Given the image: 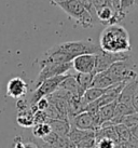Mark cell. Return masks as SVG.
Wrapping results in <instances>:
<instances>
[{
	"mask_svg": "<svg viewBox=\"0 0 138 148\" xmlns=\"http://www.w3.org/2000/svg\"><path fill=\"white\" fill-rule=\"evenodd\" d=\"M122 124H124L128 129H133V127H137L138 125V112H134L132 115L126 116L125 118L122 121Z\"/></svg>",
	"mask_w": 138,
	"mask_h": 148,
	"instance_id": "obj_24",
	"label": "cell"
},
{
	"mask_svg": "<svg viewBox=\"0 0 138 148\" xmlns=\"http://www.w3.org/2000/svg\"><path fill=\"white\" fill-rule=\"evenodd\" d=\"M51 131H52L51 127H50V124L48 122H45V123H37L33 127V135L36 138H41L42 140Z\"/></svg>",
	"mask_w": 138,
	"mask_h": 148,
	"instance_id": "obj_23",
	"label": "cell"
},
{
	"mask_svg": "<svg viewBox=\"0 0 138 148\" xmlns=\"http://www.w3.org/2000/svg\"><path fill=\"white\" fill-rule=\"evenodd\" d=\"M96 56V66H95V74L105 71L109 68L113 63L125 60L130 55L126 53H110V52H105L100 50L97 54H95Z\"/></svg>",
	"mask_w": 138,
	"mask_h": 148,
	"instance_id": "obj_6",
	"label": "cell"
},
{
	"mask_svg": "<svg viewBox=\"0 0 138 148\" xmlns=\"http://www.w3.org/2000/svg\"><path fill=\"white\" fill-rule=\"evenodd\" d=\"M135 5V0H120V11L127 14Z\"/></svg>",
	"mask_w": 138,
	"mask_h": 148,
	"instance_id": "obj_27",
	"label": "cell"
},
{
	"mask_svg": "<svg viewBox=\"0 0 138 148\" xmlns=\"http://www.w3.org/2000/svg\"><path fill=\"white\" fill-rule=\"evenodd\" d=\"M74 78L77 80L79 86L81 88L83 92H85L87 89L92 86V82L95 74H81V73H77V75H73Z\"/></svg>",
	"mask_w": 138,
	"mask_h": 148,
	"instance_id": "obj_21",
	"label": "cell"
},
{
	"mask_svg": "<svg viewBox=\"0 0 138 148\" xmlns=\"http://www.w3.org/2000/svg\"><path fill=\"white\" fill-rule=\"evenodd\" d=\"M135 4H136V5L138 7V0H135Z\"/></svg>",
	"mask_w": 138,
	"mask_h": 148,
	"instance_id": "obj_39",
	"label": "cell"
},
{
	"mask_svg": "<svg viewBox=\"0 0 138 148\" xmlns=\"http://www.w3.org/2000/svg\"><path fill=\"white\" fill-rule=\"evenodd\" d=\"M138 86V78L133 79L128 82H126V84L124 86L123 90L121 91V93L119 95L117 102L122 104H126L132 106V101L135 95V92L137 90Z\"/></svg>",
	"mask_w": 138,
	"mask_h": 148,
	"instance_id": "obj_11",
	"label": "cell"
},
{
	"mask_svg": "<svg viewBox=\"0 0 138 148\" xmlns=\"http://www.w3.org/2000/svg\"><path fill=\"white\" fill-rule=\"evenodd\" d=\"M71 67H72V63H64V64L48 65L40 68V73L36 79V88L48 79L56 77V76H61V75H66V73Z\"/></svg>",
	"mask_w": 138,
	"mask_h": 148,
	"instance_id": "obj_7",
	"label": "cell"
},
{
	"mask_svg": "<svg viewBox=\"0 0 138 148\" xmlns=\"http://www.w3.org/2000/svg\"><path fill=\"white\" fill-rule=\"evenodd\" d=\"M48 123L50 124L52 132L56 133L57 135L61 137H68L69 131L71 129L69 120H49Z\"/></svg>",
	"mask_w": 138,
	"mask_h": 148,
	"instance_id": "obj_14",
	"label": "cell"
},
{
	"mask_svg": "<svg viewBox=\"0 0 138 148\" xmlns=\"http://www.w3.org/2000/svg\"><path fill=\"white\" fill-rule=\"evenodd\" d=\"M117 143L109 138H97L95 148H115Z\"/></svg>",
	"mask_w": 138,
	"mask_h": 148,
	"instance_id": "obj_25",
	"label": "cell"
},
{
	"mask_svg": "<svg viewBox=\"0 0 138 148\" xmlns=\"http://www.w3.org/2000/svg\"><path fill=\"white\" fill-rule=\"evenodd\" d=\"M16 122L22 127H33L35 125L33 114L30 111V109L23 112H18L16 117Z\"/></svg>",
	"mask_w": 138,
	"mask_h": 148,
	"instance_id": "obj_19",
	"label": "cell"
},
{
	"mask_svg": "<svg viewBox=\"0 0 138 148\" xmlns=\"http://www.w3.org/2000/svg\"><path fill=\"white\" fill-rule=\"evenodd\" d=\"M73 69L81 74H95L96 66V56L95 54H83L79 55L73 60Z\"/></svg>",
	"mask_w": 138,
	"mask_h": 148,
	"instance_id": "obj_8",
	"label": "cell"
},
{
	"mask_svg": "<svg viewBox=\"0 0 138 148\" xmlns=\"http://www.w3.org/2000/svg\"><path fill=\"white\" fill-rule=\"evenodd\" d=\"M69 122H70L71 127H74L80 130H86V131H96L97 130L93 115H91L87 111H83L76 117L71 118L69 120Z\"/></svg>",
	"mask_w": 138,
	"mask_h": 148,
	"instance_id": "obj_9",
	"label": "cell"
},
{
	"mask_svg": "<svg viewBox=\"0 0 138 148\" xmlns=\"http://www.w3.org/2000/svg\"><path fill=\"white\" fill-rule=\"evenodd\" d=\"M136 64L132 60V56H128L125 60L113 63L107 69V73L111 76L115 83L128 82L133 79L138 78L137 73L135 71Z\"/></svg>",
	"mask_w": 138,
	"mask_h": 148,
	"instance_id": "obj_3",
	"label": "cell"
},
{
	"mask_svg": "<svg viewBox=\"0 0 138 148\" xmlns=\"http://www.w3.org/2000/svg\"><path fill=\"white\" fill-rule=\"evenodd\" d=\"M16 108L18 112H23V111H26L28 110L29 108H30V104H28V102L24 99H18L16 102Z\"/></svg>",
	"mask_w": 138,
	"mask_h": 148,
	"instance_id": "obj_29",
	"label": "cell"
},
{
	"mask_svg": "<svg viewBox=\"0 0 138 148\" xmlns=\"http://www.w3.org/2000/svg\"><path fill=\"white\" fill-rule=\"evenodd\" d=\"M117 103H118V102L115 101V102H112V103H110V104L104 105V106H102L100 108H99L98 115H99V118H100V122H102V124L104 123V122L110 121V120L113 118Z\"/></svg>",
	"mask_w": 138,
	"mask_h": 148,
	"instance_id": "obj_18",
	"label": "cell"
},
{
	"mask_svg": "<svg viewBox=\"0 0 138 148\" xmlns=\"http://www.w3.org/2000/svg\"><path fill=\"white\" fill-rule=\"evenodd\" d=\"M99 47L105 52L126 53L130 50V35L121 25H108L100 34Z\"/></svg>",
	"mask_w": 138,
	"mask_h": 148,
	"instance_id": "obj_1",
	"label": "cell"
},
{
	"mask_svg": "<svg viewBox=\"0 0 138 148\" xmlns=\"http://www.w3.org/2000/svg\"><path fill=\"white\" fill-rule=\"evenodd\" d=\"M33 120H35V124L37 123H45L48 122V117L45 115L44 111L42 110H38L33 114Z\"/></svg>",
	"mask_w": 138,
	"mask_h": 148,
	"instance_id": "obj_28",
	"label": "cell"
},
{
	"mask_svg": "<svg viewBox=\"0 0 138 148\" xmlns=\"http://www.w3.org/2000/svg\"><path fill=\"white\" fill-rule=\"evenodd\" d=\"M33 142L36 143V145L38 146V148H53L51 145H49L48 143H45L43 140H41V138H33Z\"/></svg>",
	"mask_w": 138,
	"mask_h": 148,
	"instance_id": "obj_33",
	"label": "cell"
},
{
	"mask_svg": "<svg viewBox=\"0 0 138 148\" xmlns=\"http://www.w3.org/2000/svg\"><path fill=\"white\" fill-rule=\"evenodd\" d=\"M73 148H77V147H73Z\"/></svg>",
	"mask_w": 138,
	"mask_h": 148,
	"instance_id": "obj_40",
	"label": "cell"
},
{
	"mask_svg": "<svg viewBox=\"0 0 138 148\" xmlns=\"http://www.w3.org/2000/svg\"><path fill=\"white\" fill-rule=\"evenodd\" d=\"M13 148H24V140L20 136H16L14 138V147Z\"/></svg>",
	"mask_w": 138,
	"mask_h": 148,
	"instance_id": "obj_34",
	"label": "cell"
},
{
	"mask_svg": "<svg viewBox=\"0 0 138 148\" xmlns=\"http://www.w3.org/2000/svg\"><path fill=\"white\" fill-rule=\"evenodd\" d=\"M57 7H59L61 10H64L70 18L74 20L83 28L93 27L94 17L82 7V4L80 2H78L77 0H67V1L58 3Z\"/></svg>",
	"mask_w": 138,
	"mask_h": 148,
	"instance_id": "obj_2",
	"label": "cell"
},
{
	"mask_svg": "<svg viewBox=\"0 0 138 148\" xmlns=\"http://www.w3.org/2000/svg\"><path fill=\"white\" fill-rule=\"evenodd\" d=\"M61 52L70 56L71 60L83 54H97L100 51V47L89 40H79V41H68L55 45Z\"/></svg>",
	"mask_w": 138,
	"mask_h": 148,
	"instance_id": "obj_4",
	"label": "cell"
},
{
	"mask_svg": "<svg viewBox=\"0 0 138 148\" xmlns=\"http://www.w3.org/2000/svg\"><path fill=\"white\" fill-rule=\"evenodd\" d=\"M130 132H132V135L136 137V138H138V125L133 127V129H130Z\"/></svg>",
	"mask_w": 138,
	"mask_h": 148,
	"instance_id": "obj_37",
	"label": "cell"
},
{
	"mask_svg": "<svg viewBox=\"0 0 138 148\" xmlns=\"http://www.w3.org/2000/svg\"><path fill=\"white\" fill-rule=\"evenodd\" d=\"M119 12H121V11H117V10L113 8L112 4H108V5L102 8L100 10H98L97 12H96V16H97L98 21L102 22V24L110 25L111 22H112V20H113L114 15Z\"/></svg>",
	"mask_w": 138,
	"mask_h": 148,
	"instance_id": "obj_16",
	"label": "cell"
},
{
	"mask_svg": "<svg viewBox=\"0 0 138 148\" xmlns=\"http://www.w3.org/2000/svg\"><path fill=\"white\" fill-rule=\"evenodd\" d=\"M92 132H94V131L80 130V129H77V127H71L70 131H69V134H68V140H70V143H72V144L76 146L79 142H81L84 137L89 135Z\"/></svg>",
	"mask_w": 138,
	"mask_h": 148,
	"instance_id": "obj_20",
	"label": "cell"
},
{
	"mask_svg": "<svg viewBox=\"0 0 138 148\" xmlns=\"http://www.w3.org/2000/svg\"><path fill=\"white\" fill-rule=\"evenodd\" d=\"M104 92H105V89H98V88L91 86L89 89H87V90L84 92V94L82 95V97H81L82 103L84 104V106L86 107L87 104L97 101V99L104 94Z\"/></svg>",
	"mask_w": 138,
	"mask_h": 148,
	"instance_id": "obj_17",
	"label": "cell"
},
{
	"mask_svg": "<svg viewBox=\"0 0 138 148\" xmlns=\"http://www.w3.org/2000/svg\"><path fill=\"white\" fill-rule=\"evenodd\" d=\"M36 105H37V108H38V110L44 111V110H46V108L49 107L50 101L48 99V97H42V99H40L39 101H38V102H37Z\"/></svg>",
	"mask_w": 138,
	"mask_h": 148,
	"instance_id": "obj_30",
	"label": "cell"
},
{
	"mask_svg": "<svg viewBox=\"0 0 138 148\" xmlns=\"http://www.w3.org/2000/svg\"><path fill=\"white\" fill-rule=\"evenodd\" d=\"M134 112H136V111L133 108V106H130V105H126V104H122V103H117L113 118L110 120V122L113 124V125L121 124L123 119L125 118L126 116L132 115Z\"/></svg>",
	"mask_w": 138,
	"mask_h": 148,
	"instance_id": "obj_13",
	"label": "cell"
},
{
	"mask_svg": "<svg viewBox=\"0 0 138 148\" xmlns=\"http://www.w3.org/2000/svg\"><path fill=\"white\" fill-rule=\"evenodd\" d=\"M123 148H138V138L132 136L130 140H127L126 143L122 144Z\"/></svg>",
	"mask_w": 138,
	"mask_h": 148,
	"instance_id": "obj_32",
	"label": "cell"
},
{
	"mask_svg": "<svg viewBox=\"0 0 138 148\" xmlns=\"http://www.w3.org/2000/svg\"><path fill=\"white\" fill-rule=\"evenodd\" d=\"M68 75H61V76H56V77H53V78H50L43 81L40 86H37L36 90L33 91L31 97H30V101H29V104H36L40 99L46 97L50 94H52L53 92H55L58 89L61 82Z\"/></svg>",
	"mask_w": 138,
	"mask_h": 148,
	"instance_id": "obj_5",
	"label": "cell"
},
{
	"mask_svg": "<svg viewBox=\"0 0 138 148\" xmlns=\"http://www.w3.org/2000/svg\"><path fill=\"white\" fill-rule=\"evenodd\" d=\"M94 7H95V10L97 12L98 10H100L102 8L108 5V4H112L110 2V0H93Z\"/></svg>",
	"mask_w": 138,
	"mask_h": 148,
	"instance_id": "obj_31",
	"label": "cell"
},
{
	"mask_svg": "<svg viewBox=\"0 0 138 148\" xmlns=\"http://www.w3.org/2000/svg\"><path fill=\"white\" fill-rule=\"evenodd\" d=\"M115 127V131H117V134H118V138H119V144L122 145L126 143L127 140H130L132 137V132H130V129L124 125V124H117L114 125Z\"/></svg>",
	"mask_w": 138,
	"mask_h": 148,
	"instance_id": "obj_22",
	"label": "cell"
},
{
	"mask_svg": "<svg viewBox=\"0 0 138 148\" xmlns=\"http://www.w3.org/2000/svg\"><path fill=\"white\" fill-rule=\"evenodd\" d=\"M132 106L135 109V111L138 112V86H137V90L135 92V95L133 97V101H132Z\"/></svg>",
	"mask_w": 138,
	"mask_h": 148,
	"instance_id": "obj_35",
	"label": "cell"
},
{
	"mask_svg": "<svg viewBox=\"0 0 138 148\" xmlns=\"http://www.w3.org/2000/svg\"><path fill=\"white\" fill-rule=\"evenodd\" d=\"M114 80L111 78L107 70L102 71V73H97L95 74L93 79V82H92V86L93 88H98V89H107L110 86L114 84Z\"/></svg>",
	"mask_w": 138,
	"mask_h": 148,
	"instance_id": "obj_15",
	"label": "cell"
},
{
	"mask_svg": "<svg viewBox=\"0 0 138 148\" xmlns=\"http://www.w3.org/2000/svg\"><path fill=\"white\" fill-rule=\"evenodd\" d=\"M24 148H38V146L33 140H28V142H24Z\"/></svg>",
	"mask_w": 138,
	"mask_h": 148,
	"instance_id": "obj_36",
	"label": "cell"
},
{
	"mask_svg": "<svg viewBox=\"0 0 138 148\" xmlns=\"http://www.w3.org/2000/svg\"><path fill=\"white\" fill-rule=\"evenodd\" d=\"M58 89L67 91V92H69L72 96H74V97H82V95L84 94V92H83V91L81 90V88L79 86V84H78L77 80H76L73 75L67 76V77L61 82Z\"/></svg>",
	"mask_w": 138,
	"mask_h": 148,
	"instance_id": "obj_12",
	"label": "cell"
},
{
	"mask_svg": "<svg viewBox=\"0 0 138 148\" xmlns=\"http://www.w3.org/2000/svg\"><path fill=\"white\" fill-rule=\"evenodd\" d=\"M27 83L20 77H14L9 80L7 86V95L12 99H18L27 93Z\"/></svg>",
	"mask_w": 138,
	"mask_h": 148,
	"instance_id": "obj_10",
	"label": "cell"
},
{
	"mask_svg": "<svg viewBox=\"0 0 138 148\" xmlns=\"http://www.w3.org/2000/svg\"><path fill=\"white\" fill-rule=\"evenodd\" d=\"M77 1L82 4V7L85 9L86 11H87L94 18H97V16H96V10H95V7H94L93 0H77Z\"/></svg>",
	"mask_w": 138,
	"mask_h": 148,
	"instance_id": "obj_26",
	"label": "cell"
},
{
	"mask_svg": "<svg viewBox=\"0 0 138 148\" xmlns=\"http://www.w3.org/2000/svg\"><path fill=\"white\" fill-rule=\"evenodd\" d=\"M64 1H67V0H51V2L54 3L55 5H57V4L61 3V2H64Z\"/></svg>",
	"mask_w": 138,
	"mask_h": 148,
	"instance_id": "obj_38",
	"label": "cell"
}]
</instances>
